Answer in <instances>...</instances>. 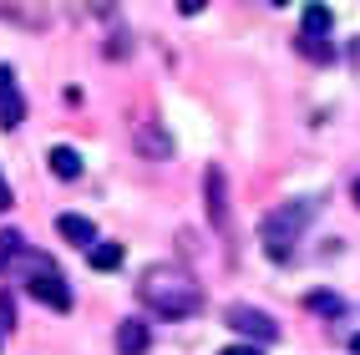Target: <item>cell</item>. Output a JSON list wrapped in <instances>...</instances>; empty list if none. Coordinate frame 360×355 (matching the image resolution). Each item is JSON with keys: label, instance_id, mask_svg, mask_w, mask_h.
<instances>
[{"label": "cell", "instance_id": "21", "mask_svg": "<svg viewBox=\"0 0 360 355\" xmlns=\"http://www.w3.org/2000/svg\"><path fill=\"white\" fill-rule=\"evenodd\" d=\"M350 350H355V355H360V335H350Z\"/></svg>", "mask_w": 360, "mask_h": 355}, {"label": "cell", "instance_id": "8", "mask_svg": "<svg viewBox=\"0 0 360 355\" xmlns=\"http://www.w3.org/2000/svg\"><path fill=\"white\" fill-rule=\"evenodd\" d=\"M31 259V244H26V233H0V269H15V264H26Z\"/></svg>", "mask_w": 360, "mask_h": 355}, {"label": "cell", "instance_id": "9", "mask_svg": "<svg viewBox=\"0 0 360 355\" xmlns=\"http://www.w3.org/2000/svg\"><path fill=\"white\" fill-rule=\"evenodd\" d=\"M117 350H122V355H142V350H148V325H142V320H122V325H117Z\"/></svg>", "mask_w": 360, "mask_h": 355}, {"label": "cell", "instance_id": "14", "mask_svg": "<svg viewBox=\"0 0 360 355\" xmlns=\"http://www.w3.org/2000/svg\"><path fill=\"white\" fill-rule=\"evenodd\" d=\"M91 259V269H117L122 264V244H97V249H86Z\"/></svg>", "mask_w": 360, "mask_h": 355}, {"label": "cell", "instance_id": "2", "mask_svg": "<svg viewBox=\"0 0 360 355\" xmlns=\"http://www.w3.org/2000/svg\"><path fill=\"white\" fill-rule=\"evenodd\" d=\"M315 213V203H290V208H279V213H269L264 219V254L274 259V264H284V259H295V239H300V228H304V219Z\"/></svg>", "mask_w": 360, "mask_h": 355}, {"label": "cell", "instance_id": "17", "mask_svg": "<svg viewBox=\"0 0 360 355\" xmlns=\"http://www.w3.org/2000/svg\"><path fill=\"white\" fill-rule=\"evenodd\" d=\"M0 315H6V320H11V325H15V299H11V295H6V290H0Z\"/></svg>", "mask_w": 360, "mask_h": 355}, {"label": "cell", "instance_id": "12", "mask_svg": "<svg viewBox=\"0 0 360 355\" xmlns=\"http://www.w3.org/2000/svg\"><path fill=\"white\" fill-rule=\"evenodd\" d=\"M295 46H300V56H304V61H315V66L335 61V46H330V41H320V36H300Z\"/></svg>", "mask_w": 360, "mask_h": 355}, {"label": "cell", "instance_id": "13", "mask_svg": "<svg viewBox=\"0 0 360 355\" xmlns=\"http://www.w3.org/2000/svg\"><path fill=\"white\" fill-rule=\"evenodd\" d=\"M304 304H309L315 315H330V320H340V315H345V299H340V295H325V290H320V295H309Z\"/></svg>", "mask_w": 360, "mask_h": 355}, {"label": "cell", "instance_id": "20", "mask_svg": "<svg viewBox=\"0 0 360 355\" xmlns=\"http://www.w3.org/2000/svg\"><path fill=\"white\" fill-rule=\"evenodd\" d=\"M350 198H355V203H360V178H355V188H350Z\"/></svg>", "mask_w": 360, "mask_h": 355}, {"label": "cell", "instance_id": "15", "mask_svg": "<svg viewBox=\"0 0 360 355\" xmlns=\"http://www.w3.org/2000/svg\"><path fill=\"white\" fill-rule=\"evenodd\" d=\"M20 117H26V102H20V91H11V97L6 102H0V127H20Z\"/></svg>", "mask_w": 360, "mask_h": 355}, {"label": "cell", "instance_id": "3", "mask_svg": "<svg viewBox=\"0 0 360 355\" xmlns=\"http://www.w3.org/2000/svg\"><path fill=\"white\" fill-rule=\"evenodd\" d=\"M26 290H31L41 304H51V310H71V290H66L61 269L51 264V259H41V254L26 259Z\"/></svg>", "mask_w": 360, "mask_h": 355}, {"label": "cell", "instance_id": "22", "mask_svg": "<svg viewBox=\"0 0 360 355\" xmlns=\"http://www.w3.org/2000/svg\"><path fill=\"white\" fill-rule=\"evenodd\" d=\"M0 335H6V325H0Z\"/></svg>", "mask_w": 360, "mask_h": 355}, {"label": "cell", "instance_id": "18", "mask_svg": "<svg viewBox=\"0 0 360 355\" xmlns=\"http://www.w3.org/2000/svg\"><path fill=\"white\" fill-rule=\"evenodd\" d=\"M11 208V183H6V173H0V213Z\"/></svg>", "mask_w": 360, "mask_h": 355}, {"label": "cell", "instance_id": "19", "mask_svg": "<svg viewBox=\"0 0 360 355\" xmlns=\"http://www.w3.org/2000/svg\"><path fill=\"white\" fill-rule=\"evenodd\" d=\"M219 355H259V345H229V350H219Z\"/></svg>", "mask_w": 360, "mask_h": 355}, {"label": "cell", "instance_id": "1", "mask_svg": "<svg viewBox=\"0 0 360 355\" xmlns=\"http://www.w3.org/2000/svg\"><path fill=\"white\" fill-rule=\"evenodd\" d=\"M137 290H142V304L162 320H188V315H198V304H203L198 284L183 269H148Z\"/></svg>", "mask_w": 360, "mask_h": 355}, {"label": "cell", "instance_id": "5", "mask_svg": "<svg viewBox=\"0 0 360 355\" xmlns=\"http://www.w3.org/2000/svg\"><path fill=\"white\" fill-rule=\"evenodd\" d=\"M203 188H208V219L219 224V228H229V178H224L219 162L203 173Z\"/></svg>", "mask_w": 360, "mask_h": 355}, {"label": "cell", "instance_id": "16", "mask_svg": "<svg viewBox=\"0 0 360 355\" xmlns=\"http://www.w3.org/2000/svg\"><path fill=\"white\" fill-rule=\"evenodd\" d=\"M11 91H15V71H11V66H0V102H6Z\"/></svg>", "mask_w": 360, "mask_h": 355}, {"label": "cell", "instance_id": "11", "mask_svg": "<svg viewBox=\"0 0 360 355\" xmlns=\"http://www.w3.org/2000/svg\"><path fill=\"white\" fill-rule=\"evenodd\" d=\"M300 36H320V41H330V26H335V15H330V6H304V15H300Z\"/></svg>", "mask_w": 360, "mask_h": 355}, {"label": "cell", "instance_id": "7", "mask_svg": "<svg viewBox=\"0 0 360 355\" xmlns=\"http://www.w3.org/2000/svg\"><path fill=\"white\" fill-rule=\"evenodd\" d=\"M56 228H61V239L97 249V228H91V219H82V213H61V219H56Z\"/></svg>", "mask_w": 360, "mask_h": 355}, {"label": "cell", "instance_id": "10", "mask_svg": "<svg viewBox=\"0 0 360 355\" xmlns=\"http://www.w3.org/2000/svg\"><path fill=\"white\" fill-rule=\"evenodd\" d=\"M46 162H51V173L56 178H82V153L77 148H51V153H46Z\"/></svg>", "mask_w": 360, "mask_h": 355}, {"label": "cell", "instance_id": "4", "mask_svg": "<svg viewBox=\"0 0 360 355\" xmlns=\"http://www.w3.org/2000/svg\"><path fill=\"white\" fill-rule=\"evenodd\" d=\"M229 325L238 330V335H249V340H259V345H269V340H279V325H274V315H264V310H254V304H233V310H229Z\"/></svg>", "mask_w": 360, "mask_h": 355}, {"label": "cell", "instance_id": "6", "mask_svg": "<svg viewBox=\"0 0 360 355\" xmlns=\"http://www.w3.org/2000/svg\"><path fill=\"white\" fill-rule=\"evenodd\" d=\"M132 148H137L142 157L162 162V157H173V137H167L158 122H137V132H132Z\"/></svg>", "mask_w": 360, "mask_h": 355}]
</instances>
